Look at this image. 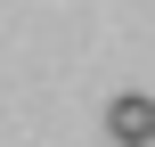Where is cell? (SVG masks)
<instances>
[{"instance_id":"6da1fadb","label":"cell","mask_w":155,"mask_h":147,"mask_svg":"<svg viewBox=\"0 0 155 147\" xmlns=\"http://www.w3.org/2000/svg\"><path fill=\"white\" fill-rule=\"evenodd\" d=\"M106 139L114 147H155V98L147 90H123V98L106 106Z\"/></svg>"}]
</instances>
